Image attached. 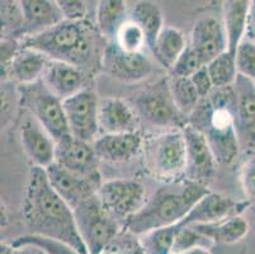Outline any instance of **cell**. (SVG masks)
<instances>
[{
  "instance_id": "cell-1",
  "label": "cell",
  "mask_w": 255,
  "mask_h": 254,
  "mask_svg": "<svg viewBox=\"0 0 255 254\" xmlns=\"http://www.w3.org/2000/svg\"><path fill=\"white\" fill-rule=\"evenodd\" d=\"M22 214L31 235L51 238L69 244L82 254H88L78 232L74 210L55 192L45 168L33 165L29 169Z\"/></svg>"
},
{
  "instance_id": "cell-2",
  "label": "cell",
  "mask_w": 255,
  "mask_h": 254,
  "mask_svg": "<svg viewBox=\"0 0 255 254\" xmlns=\"http://www.w3.org/2000/svg\"><path fill=\"white\" fill-rule=\"evenodd\" d=\"M208 192L207 187L185 178L168 182L137 213L125 221V228L132 235L140 238L152 230L182 223L194 205Z\"/></svg>"
},
{
  "instance_id": "cell-3",
  "label": "cell",
  "mask_w": 255,
  "mask_h": 254,
  "mask_svg": "<svg viewBox=\"0 0 255 254\" xmlns=\"http://www.w3.org/2000/svg\"><path fill=\"white\" fill-rule=\"evenodd\" d=\"M235 89L233 87L215 88L211 94L201 98L188 125L198 130L207 140L217 163L229 164L240 150L235 127Z\"/></svg>"
},
{
  "instance_id": "cell-4",
  "label": "cell",
  "mask_w": 255,
  "mask_h": 254,
  "mask_svg": "<svg viewBox=\"0 0 255 254\" xmlns=\"http://www.w3.org/2000/svg\"><path fill=\"white\" fill-rule=\"evenodd\" d=\"M20 45L41 51L51 60L69 62L80 69L93 53L90 28L85 20H62L37 36L20 39Z\"/></svg>"
},
{
  "instance_id": "cell-5",
  "label": "cell",
  "mask_w": 255,
  "mask_h": 254,
  "mask_svg": "<svg viewBox=\"0 0 255 254\" xmlns=\"http://www.w3.org/2000/svg\"><path fill=\"white\" fill-rule=\"evenodd\" d=\"M143 164L159 179L179 181L187 167V143L182 130H169L143 139Z\"/></svg>"
},
{
  "instance_id": "cell-6",
  "label": "cell",
  "mask_w": 255,
  "mask_h": 254,
  "mask_svg": "<svg viewBox=\"0 0 255 254\" xmlns=\"http://www.w3.org/2000/svg\"><path fill=\"white\" fill-rule=\"evenodd\" d=\"M18 93L22 108L31 113L56 143L71 135L62 101L48 89L42 79L36 83L19 85Z\"/></svg>"
},
{
  "instance_id": "cell-7",
  "label": "cell",
  "mask_w": 255,
  "mask_h": 254,
  "mask_svg": "<svg viewBox=\"0 0 255 254\" xmlns=\"http://www.w3.org/2000/svg\"><path fill=\"white\" fill-rule=\"evenodd\" d=\"M74 215L88 254H103L118 235V221L104 209L97 195L79 205Z\"/></svg>"
},
{
  "instance_id": "cell-8",
  "label": "cell",
  "mask_w": 255,
  "mask_h": 254,
  "mask_svg": "<svg viewBox=\"0 0 255 254\" xmlns=\"http://www.w3.org/2000/svg\"><path fill=\"white\" fill-rule=\"evenodd\" d=\"M135 111L147 122L159 127H180L188 125L173 101L168 80H160L135 98ZM187 118V117H185Z\"/></svg>"
},
{
  "instance_id": "cell-9",
  "label": "cell",
  "mask_w": 255,
  "mask_h": 254,
  "mask_svg": "<svg viewBox=\"0 0 255 254\" xmlns=\"http://www.w3.org/2000/svg\"><path fill=\"white\" fill-rule=\"evenodd\" d=\"M70 134L93 144L99 131V99L89 88L80 90L62 102Z\"/></svg>"
},
{
  "instance_id": "cell-10",
  "label": "cell",
  "mask_w": 255,
  "mask_h": 254,
  "mask_svg": "<svg viewBox=\"0 0 255 254\" xmlns=\"http://www.w3.org/2000/svg\"><path fill=\"white\" fill-rule=\"evenodd\" d=\"M104 209L116 219L126 221L145 205V191L136 181H110L99 187L97 192Z\"/></svg>"
},
{
  "instance_id": "cell-11",
  "label": "cell",
  "mask_w": 255,
  "mask_h": 254,
  "mask_svg": "<svg viewBox=\"0 0 255 254\" xmlns=\"http://www.w3.org/2000/svg\"><path fill=\"white\" fill-rule=\"evenodd\" d=\"M98 162L93 144L82 141L73 135H69L56 143L55 163L76 176L96 182L97 185L101 182Z\"/></svg>"
},
{
  "instance_id": "cell-12",
  "label": "cell",
  "mask_w": 255,
  "mask_h": 254,
  "mask_svg": "<svg viewBox=\"0 0 255 254\" xmlns=\"http://www.w3.org/2000/svg\"><path fill=\"white\" fill-rule=\"evenodd\" d=\"M187 143V167L184 177L188 181L207 187L216 171V158L207 140L198 130L187 125L183 129Z\"/></svg>"
},
{
  "instance_id": "cell-13",
  "label": "cell",
  "mask_w": 255,
  "mask_h": 254,
  "mask_svg": "<svg viewBox=\"0 0 255 254\" xmlns=\"http://www.w3.org/2000/svg\"><path fill=\"white\" fill-rule=\"evenodd\" d=\"M103 70L118 80L138 81L152 73V64L142 51L127 52L111 42L103 53Z\"/></svg>"
},
{
  "instance_id": "cell-14",
  "label": "cell",
  "mask_w": 255,
  "mask_h": 254,
  "mask_svg": "<svg viewBox=\"0 0 255 254\" xmlns=\"http://www.w3.org/2000/svg\"><path fill=\"white\" fill-rule=\"evenodd\" d=\"M19 136L23 150L33 165L46 169L55 163L56 141L31 113L25 111L19 126Z\"/></svg>"
},
{
  "instance_id": "cell-15",
  "label": "cell",
  "mask_w": 255,
  "mask_h": 254,
  "mask_svg": "<svg viewBox=\"0 0 255 254\" xmlns=\"http://www.w3.org/2000/svg\"><path fill=\"white\" fill-rule=\"evenodd\" d=\"M235 127L240 148L255 146V84L239 74L235 84Z\"/></svg>"
},
{
  "instance_id": "cell-16",
  "label": "cell",
  "mask_w": 255,
  "mask_h": 254,
  "mask_svg": "<svg viewBox=\"0 0 255 254\" xmlns=\"http://www.w3.org/2000/svg\"><path fill=\"white\" fill-rule=\"evenodd\" d=\"M46 173L55 192L73 210H75L85 200L96 196L102 186L66 171L56 163L46 168Z\"/></svg>"
},
{
  "instance_id": "cell-17",
  "label": "cell",
  "mask_w": 255,
  "mask_h": 254,
  "mask_svg": "<svg viewBox=\"0 0 255 254\" xmlns=\"http://www.w3.org/2000/svg\"><path fill=\"white\" fill-rule=\"evenodd\" d=\"M191 46L205 65L227 51V37L224 23L215 17L199 18L193 25Z\"/></svg>"
},
{
  "instance_id": "cell-18",
  "label": "cell",
  "mask_w": 255,
  "mask_h": 254,
  "mask_svg": "<svg viewBox=\"0 0 255 254\" xmlns=\"http://www.w3.org/2000/svg\"><path fill=\"white\" fill-rule=\"evenodd\" d=\"M248 206L249 202H238L220 193L208 192L194 205L191 213L180 224L182 227H191L198 224L217 223L231 216L240 215Z\"/></svg>"
},
{
  "instance_id": "cell-19",
  "label": "cell",
  "mask_w": 255,
  "mask_h": 254,
  "mask_svg": "<svg viewBox=\"0 0 255 254\" xmlns=\"http://www.w3.org/2000/svg\"><path fill=\"white\" fill-rule=\"evenodd\" d=\"M23 25L18 38L37 36L61 23L64 15L57 1L51 0H22Z\"/></svg>"
},
{
  "instance_id": "cell-20",
  "label": "cell",
  "mask_w": 255,
  "mask_h": 254,
  "mask_svg": "<svg viewBox=\"0 0 255 254\" xmlns=\"http://www.w3.org/2000/svg\"><path fill=\"white\" fill-rule=\"evenodd\" d=\"M143 137L138 131L102 135L93 143L99 160L110 163L129 162L142 151Z\"/></svg>"
},
{
  "instance_id": "cell-21",
  "label": "cell",
  "mask_w": 255,
  "mask_h": 254,
  "mask_svg": "<svg viewBox=\"0 0 255 254\" xmlns=\"http://www.w3.org/2000/svg\"><path fill=\"white\" fill-rule=\"evenodd\" d=\"M98 118L99 131L103 135L137 131L136 111L120 98H104L99 101Z\"/></svg>"
},
{
  "instance_id": "cell-22",
  "label": "cell",
  "mask_w": 255,
  "mask_h": 254,
  "mask_svg": "<svg viewBox=\"0 0 255 254\" xmlns=\"http://www.w3.org/2000/svg\"><path fill=\"white\" fill-rule=\"evenodd\" d=\"M42 80L62 102L85 89L84 71L75 65L57 60H50Z\"/></svg>"
},
{
  "instance_id": "cell-23",
  "label": "cell",
  "mask_w": 255,
  "mask_h": 254,
  "mask_svg": "<svg viewBox=\"0 0 255 254\" xmlns=\"http://www.w3.org/2000/svg\"><path fill=\"white\" fill-rule=\"evenodd\" d=\"M249 0H229L224 3V27L227 37V51L236 55L239 46L248 33L252 13Z\"/></svg>"
},
{
  "instance_id": "cell-24",
  "label": "cell",
  "mask_w": 255,
  "mask_h": 254,
  "mask_svg": "<svg viewBox=\"0 0 255 254\" xmlns=\"http://www.w3.org/2000/svg\"><path fill=\"white\" fill-rule=\"evenodd\" d=\"M50 60L41 51L22 46L11 61L6 76H10L11 80L17 81L19 85L36 83L42 79Z\"/></svg>"
},
{
  "instance_id": "cell-25",
  "label": "cell",
  "mask_w": 255,
  "mask_h": 254,
  "mask_svg": "<svg viewBox=\"0 0 255 254\" xmlns=\"http://www.w3.org/2000/svg\"><path fill=\"white\" fill-rule=\"evenodd\" d=\"M197 233L217 244H235L249 233V223L243 216H231L217 223L191 225Z\"/></svg>"
},
{
  "instance_id": "cell-26",
  "label": "cell",
  "mask_w": 255,
  "mask_h": 254,
  "mask_svg": "<svg viewBox=\"0 0 255 254\" xmlns=\"http://www.w3.org/2000/svg\"><path fill=\"white\" fill-rule=\"evenodd\" d=\"M131 19L137 23L146 37V43L151 52H154L157 37L164 29L163 11L156 3L138 1L132 9Z\"/></svg>"
},
{
  "instance_id": "cell-27",
  "label": "cell",
  "mask_w": 255,
  "mask_h": 254,
  "mask_svg": "<svg viewBox=\"0 0 255 254\" xmlns=\"http://www.w3.org/2000/svg\"><path fill=\"white\" fill-rule=\"evenodd\" d=\"M127 5L122 0H102L97 5V25L101 33L115 42L121 25L126 22Z\"/></svg>"
},
{
  "instance_id": "cell-28",
  "label": "cell",
  "mask_w": 255,
  "mask_h": 254,
  "mask_svg": "<svg viewBox=\"0 0 255 254\" xmlns=\"http://www.w3.org/2000/svg\"><path fill=\"white\" fill-rule=\"evenodd\" d=\"M187 47L188 45L184 34L179 29L173 27H164L161 33L157 37L152 55L164 67L170 70Z\"/></svg>"
},
{
  "instance_id": "cell-29",
  "label": "cell",
  "mask_w": 255,
  "mask_h": 254,
  "mask_svg": "<svg viewBox=\"0 0 255 254\" xmlns=\"http://www.w3.org/2000/svg\"><path fill=\"white\" fill-rule=\"evenodd\" d=\"M182 224L152 230L138 238V244L143 254H173L174 244Z\"/></svg>"
},
{
  "instance_id": "cell-30",
  "label": "cell",
  "mask_w": 255,
  "mask_h": 254,
  "mask_svg": "<svg viewBox=\"0 0 255 254\" xmlns=\"http://www.w3.org/2000/svg\"><path fill=\"white\" fill-rule=\"evenodd\" d=\"M169 87L177 108L184 117L189 118L201 101L191 78H171Z\"/></svg>"
},
{
  "instance_id": "cell-31",
  "label": "cell",
  "mask_w": 255,
  "mask_h": 254,
  "mask_svg": "<svg viewBox=\"0 0 255 254\" xmlns=\"http://www.w3.org/2000/svg\"><path fill=\"white\" fill-rule=\"evenodd\" d=\"M206 66H207L215 88L233 87L235 84L239 75L238 67H236V57L229 51L217 56L216 59L212 60Z\"/></svg>"
},
{
  "instance_id": "cell-32",
  "label": "cell",
  "mask_w": 255,
  "mask_h": 254,
  "mask_svg": "<svg viewBox=\"0 0 255 254\" xmlns=\"http://www.w3.org/2000/svg\"><path fill=\"white\" fill-rule=\"evenodd\" d=\"M11 246L14 248H20L24 246H32L41 249L45 254H82L76 251L75 248L70 247L69 244L62 243V242L55 241L51 238L38 237V235H23L17 238Z\"/></svg>"
},
{
  "instance_id": "cell-33",
  "label": "cell",
  "mask_w": 255,
  "mask_h": 254,
  "mask_svg": "<svg viewBox=\"0 0 255 254\" xmlns=\"http://www.w3.org/2000/svg\"><path fill=\"white\" fill-rule=\"evenodd\" d=\"M115 42L118 47L127 52H141L143 46H147L145 33L140 25L132 19H127L121 25Z\"/></svg>"
},
{
  "instance_id": "cell-34",
  "label": "cell",
  "mask_w": 255,
  "mask_h": 254,
  "mask_svg": "<svg viewBox=\"0 0 255 254\" xmlns=\"http://www.w3.org/2000/svg\"><path fill=\"white\" fill-rule=\"evenodd\" d=\"M22 25L19 1H1V38H18Z\"/></svg>"
},
{
  "instance_id": "cell-35",
  "label": "cell",
  "mask_w": 255,
  "mask_h": 254,
  "mask_svg": "<svg viewBox=\"0 0 255 254\" xmlns=\"http://www.w3.org/2000/svg\"><path fill=\"white\" fill-rule=\"evenodd\" d=\"M203 66H206V65L203 64L202 60L199 59L196 51L188 45L182 56L177 60V62L169 71L171 74V78H191Z\"/></svg>"
},
{
  "instance_id": "cell-36",
  "label": "cell",
  "mask_w": 255,
  "mask_h": 254,
  "mask_svg": "<svg viewBox=\"0 0 255 254\" xmlns=\"http://www.w3.org/2000/svg\"><path fill=\"white\" fill-rule=\"evenodd\" d=\"M235 57L238 73L255 80V42L244 39L239 46Z\"/></svg>"
},
{
  "instance_id": "cell-37",
  "label": "cell",
  "mask_w": 255,
  "mask_h": 254,
  "mask_svg": "<svg viewBox=\"0 0 255 254\" xmlns=\"http://www.w3.org/2000/svg\"><path fill=\"white\" fill-rule=\"evenodd\" d=\"M211 244H212V242L208 241L207 238L201 235L199 233H197L193 228L183 227L177 235L173 253H184V252L196 248V247L208 248Z\"/></svg>"
},
{
  "instance_id": "cell-38",
  "label": "cell",
  "mask_w": 255,
  "mask_h": 254,
  "mask_svg": "<svg viewBox=\"0 0 255 254\" xmlns=\"http://www.w3.org/2000/svg\"><path fill=\"white\" fill-rule=\"evenodd\" d=\"M241 186L249 201H255V153L249 155L241 168Z\"/></svg>"
},
{
  "instance_id": "cell-39",
  "label": "cell",
  "mask_w": 255,
  "mask_h": 254,
  "mask_svg": "<svg viewBox=\"0 0 255 254\" xmlns=\"http://www.w3.org/2000/svg\"><path fill=\"white\" fill-rule=\"evenodd\" d=\"M65 20H85L88 15L87 1L82 0H59L57 1Z\"/></svg>"
},
{
  "instance_id": "cell-40",
  "label": "cell",
  "mask_w": 255,
  "mask_h": 254,
  "mask_svg": "<svg viewBox=\"0 0 255 254\" xmlns=\"http://www.w3.org/2000/svg\"><path fill=\"white\" fill-rule=\"evenodd\" d=\"M22 45L15 38H1V78H5L11 61Z\"/></svg>"
},
{
  "instance_id": "cell-41",
  "label": "cell",
  "mask_w": 255,
  "mask_h": 254,
  "mask_svg": "<svg viewBox=\"0 0 255 254\" xmlns=\"http://www.w3.org/2000/svg\"><path fill=\"white\" fill-rule=\"evenodd\" d=\"M191 80L193 85L196 87L197 92H198L199 97L206 98L211 94L215 87L211 80L210 73H208L207 66H203L202 69H199L194 75L191 76Z\"/></svg>"
},
{
  "instance_id": "cell-42",
  "label": "cell",
  "mask_w": 255,
  "mask_h": 254,
  "mask_svg": "<svg viewBox=\"0 0 255 254\" xmlns=\"http://www.w3.org/2000/svg\"><path fill=\"white\" fill-rule=\"evenodd\" d=\"M17 249V254H45L41 249L36 248V247L32 246H24L20 247V248H15Z\"/></svg>"
},
{
  "instance_id": "cell-43",
  "label": "cell",
  "mask_w": 255,
  "mask_h": 254,
  "mask_svg": "<svg viewBox=\"0 0 255 254\" xmlns=\"http://www.w3.org/2000/svg\"><path fill=\"white\" fill-rule=\"evenodd\" d=\"M0 249H1V251H0V254H17V249L11 246V244L1 243Z\"/></svg>"
},
{
  "instance_id": "cell-44",
  "label": "cell",
  "mask_w": 255,
  "mask_h": 254,
  "mask_svg": "<svg viewBox=\"0 0 255 254\" xmlns=\"http://www.w3.org/2000/svg\"><path fill=\"white\" fill-rule=\"evenodd\" d=\"M184 254H211V253L210 251H208V248H205V247H196V248L184 252Z\"/></svg>"
},
{
  "instance_id": "cell-45",
  "label": "cell",
  "mask_w": 255,
  "mask_h": 254,
  "mask_svg": "<svg viewBox=\"0 0 255 254\" xmlns=\"http://www.w3.org/2000/svg\"><path fill=\"white\" fill-rule=\"evenodd\" d=\"M254 4H255V3H254ZM252 10L255 11V5L252 6ZM249 25H253V27H254V32H255V14H253V13H250V22H249ZM252 41L255 42V33H254V36H253Z\"/></svg>"
},
{
  "instance_id": "cell-46",
  "label": "cell",
  "mask_w": 255,
  "mask_h": 254,
  "mask_svg": "<svg viewBox=\"0 0 255 254\" xmlns=\"http://www.w3.org/2000/svg\"><path fill=\"white\" fill-rule=\"evenodd\" d=\"M173 254H184V253H173Z\"/></svg>"
},
{
  "instance_id": "cell-47",
  "label": "cell",
  "mask_w": 255,
  "mask_h": 254,
  "mask_svg": "<svg viewBox=\"0 0 255 254\" xmlns=\"http://www.w3.org/2000/svg\"><path fill=\"white\" fill-rule=\"evenodd\" d=\"M254 84H255V80H254Z\"/></svg>"
}]
</instances>
